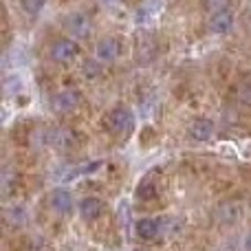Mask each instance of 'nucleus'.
<instances>
[{
  "label": "nucleus",
  "instance_id": "nucleus-2",
  "mask_svg": "<svg viewBox=\"0 0 251 251\" xmlns=\"http://www.w3.org/2000/svg\"><path fill=\"white\" fill-rule=\"evenodd\" d=\"M64 26L75 38H86L88 31H91V22H88V18L84 16V13H71L64 20Z\"/></svg>",
  "mask_w": 251,
  "mask_h": 251
},
{
  "label": "nucleus",
  "instance_id": "nucleus-4",
  "mask_svg": "<svg viewBox=\"0 0 251 251\" xmlns=\"http://www.w3.org/2000/svg\"><path fill=\"white\" fill-rule=\"evenodd\" d=\"M231 25H234V13H231L229 9L216 11L212 16V20H209V29H212L214 33H227V31L231 29Z\"/></svg>",
  "mask_w": 251,
  "mask_h": 251
},
{
  "label": "nucleus",
  "instance_id": "nucleus-14",
  "mask_svg": "<svg viewBox=\"0 0 251 251\" xmlns=\"http://www.w3.org/2000/svg\"><path fill=\"white\" fill-rule=\"evenodd\" d=\"M245 249H247V251H251V234L247 236V240H245Z\"/></svg>",
  "mask_w": 251,
  "mask_h": 251
},
{
  "label": "nucleus",
  "instance_id": "nucleus-10",
  "mask_svg": "<svg viewBox=\"0 0 251 251\" xmlns=\"http://www.w3.org/2000/svg\"><path fill=\"white\" fill-rule=\"evenodd\" d=\"M134 231H137L139 238L150 240L159 234V223L152 221V218H141V221H137V225H134Z\"/></svg>",
  "mask_w": 251,
  "mask_h": 251
},
{
  "label": "nucleus",
  "instance_id": "nucleus-5",
  "mask_svg": "<svg viewBox=\"0 0 251 251\" xmlns=\"http://www.w3.org/2000/svg\"><path fill=\"white\" fill-rule=\"evenodd\" d=\"M75 53H77V49H75V44L71 40H60L51 49V57L55 62H71L75 57Z\"/></svg>",
  "mask_w": 251,
  "mask_h": 251
},
{
  "label": "nucleus",
  "instance_id": "nucleus-12",
  "mask_svg": "<svg viewBox=\"0 0 251 251\" xmlns=\"http://www.w3.org/2000/svg\"><path fill=\"white\" fill-rule=\"evenodd\" d=\"M225 2L227 0H203V4L209 11H221V9H225Z\"/></svg>",
  "mask_w": 251,
  "mask_h": 251
},
{
  "label": "nucleus",
  "instance_id": "nucleus-9",
  "mask_svg": "<svg viewBox=\"0 0 251 251\" xmlns=\"http://www.w3.org/2000/svg\"><path fill=\"white\" fill-rule=\"evenodd\" d=\"M51 203L60 214H71L73 212V196H71L66 190H55L53 192Z\"/></svg>",
  "mask_w": 251,
  "mask_h": 251
},
{
  "label": "nucleus",
  "instance_id": "nucleus-13",
  "mask_svg": "<svg viewBox=\"0 0 251 251\" xmlns=\"http://www.w3.org/2000/svg\"><path fill=\"white\" fill-rule=\"evenodd\" d=\"M100 165H101L100 161H95V163H91L86 170H82V172H93V170H95V168H100ZM75 176H77V172H71L69 176H66V181H71V178H75Z\"/></svg>",
  "mask_w": 251,
  "mask_h": 251
},
{
  "label": "nucleus",
  "instance_id": "nucleus-8",
  "mask_svg": "<svg viewBox=\"0 0 251 251\" xmlns=\"http://www.w3.org/2000/svg\"><path fill=\"white\" fill-rule=\"evenodd\" d=\"M190 134L196 141H207L214 134V124L209 122V119H196V122L190 126Z\"/></svg>",
  "mask_w": 251,
  "mask_h": 251
},
{
  "label": "nucleus",
  "instance_id": "nucleus-1",
  "mask_svg": "<svg viewBox=\"0 0 251 251\" xmlns=\"http://www.w3.org/2000/svg\"><path fill=\"white\" fill-rule=\"evenodd\" d=\"M108 122H110V128H113L117 134H124V137L134 130V117H132V113H130L128 108H124V106L110 110Z\"/></svg>",
  "mask_w": 251,
  "mask_h": 251
},
{
  "label": "nucleus",
  "instance_id": "nucleus-7",
  "mask_svg": "<svg viewBox=\"0 0 251 251\" xmlns=\"http://www.w3.org/2000/svg\"><path fill=\"white\" fill-rule=\"evenodd\" d=\"M101 212H104V203H101L100 199H84L82 203H79V214H82V218H86V221L100 218Z\"/></svg>",
  "mask_w": 251,
  "mask_h": 251
},
{
  "label": "nucleus",
  "instance_id": "nucleus-11",
  "mask_svg": "<svg viewBox=\"0 0 251 251\" xmlns=\"http://www.w3.org/2000/svg\"><path fill=\"white\" fill-rule=\"evenodd\" d=\"M44 2H47V0H22V9H25L29 16H38V13L42 11Z\"/></svg>",
  "mask_w": 251,
  "mask_h": 251
},
{
  "label": "nucleus",
  "instance_id": "nucleus-3",
  "mask_svg": "<svg viewBox=\"0 0 251 251\" xmlns=\"http://www.w3.org/2000/svg\"><path fill=\"white\" fill-rule=\"evenodd\" d=\"M79 104V93L77 91H62L53 97V108L60 113H69Z\"/></svg>",
  "mask_w": 251,
  "mask_h": 251
},
{
  "label": "nucleus",
  "instance_id": "nucleus-6",
  "mask_svg": "<svg viewBox=\"0 0 251 251\" xmlns=\"http://www.w3.org/2000/svg\"><path fill=\"white\" fill-rule=\"evenodd\" d=\"M117 55H119V42L117 40L106 38L97 44V57H100L101 62H113V60H117Z\"/></svg>",
  "mask_w": 251,
  "mask_h": 251
}]
</instances>
